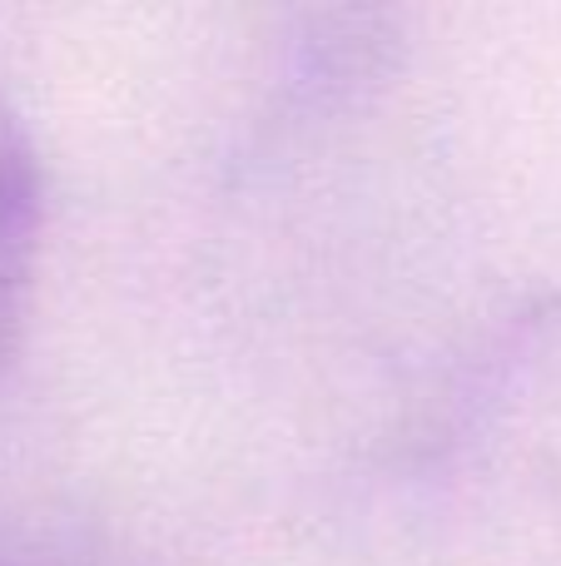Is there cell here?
Wrapping results in <instances>:
<instances>
[{
    "mask_svg": "<svg viewBox=\"0 0 561 566\" xmlns=\"http://www.w3.org/2000/svg\"><path fill=\"white\" fill-rule=\"evenodd\" d=\"M35 234H40V175L25 125L0 95V373L20 338L30 269H35Z\"/></svg>",
    "mask_w": 561,
    "mask_h": 566,
    "instance_id": "cell-1",
    "label": "cell"
}]
</instances>
